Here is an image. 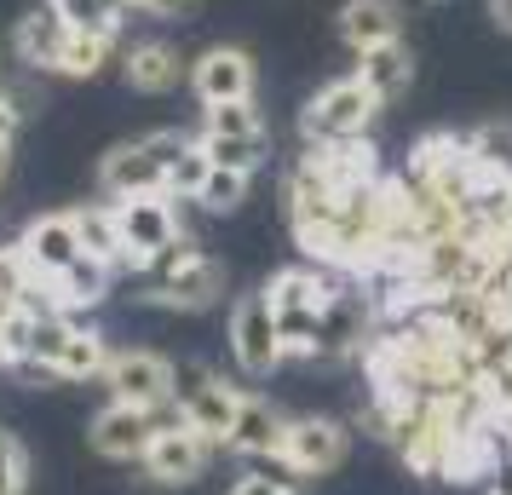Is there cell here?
Segmentation results:
<instances>
[{
	"mask_svg": "<svg viewBox=\"0 0 512 495\" xmlns=\"http://www.w3.org/2000/svg\"><path fill=\"white\" fill-rule=\"evenodd\" d=\"M190 144V133H144L133 144H116L104 167H98V190L104 202H121V196H150V190H167V173L179 162V150Z\"/></svg>",
	"mask_w": 512,
	"mask_h": 495,
	"instance_id": "obj_3",
	"label": "cell"
},
{
	"mask_svg": "<svg viewBox=\"0 0 512 495\" xmlns=\"http://www.w3.org/2000/svg\"><path fill=\"white\" fill-rule=\"evenodd\" d=\"M110 277H116L110 265H98V260H87V254H81V260H75L64 277H52V283H47L58 317H70V311H93L98 300L110 294Z\"/></svg>",
	"mask_w": 512,
	"mask_h": 495,
	"instance_id": "obj_23",
	"label": "cell"
},
{
	"mask_svg": "<svg viewBox=\"0 0 512 495\" xmlns=\"http://www.w3.org/2000/svg\"><path fill=\"white\" fill-rule=\"evenodd\" d=\"M242 398H248V392H242V386H231L219 369H208V363H179V380H173L179 421L196 426V432H202V438H213L219 449H225V438H231Z\"/></svg>",
	"mask_w": 512,
	"mask_h": 495,
	"instance_id": "obj_5",
	"label": "cell"
},
{
	"mask_svg": "<svg viewBox=\"0 0 512 495\" xmlns=\"http://www.w3.org/2000/svg\"><path fill=\"white\" fill-rule=\"evenodd\" d=\"M213 173V156L202 150V139L190 133V144L179 150V162H173V173H167V196H179V202H196V190L208 185Z\"/></svg>",
	"mask_w": 512,
	"mask_h": 495,
	"instance_id": "obj_27",
	"label": "cell"
},
{
	"mask_svg": "<svg viewBox=\"0 0 512 495\" xmlns=\"http://www.w3.org/2000/svg\"><path fill=\"white\" fill-rule=\"evenodd\" d=\"M282 455H288L305 478H328V472L346 467L351 426L334 421V415H294V421H288V438H282Z\"/></svg>",
	"mask_w": 512,
	"mask_h": 495,
	"instance_id": "obj_12",
	"label": "cell"
},
{
	"mask_svg": "<svg viewBox=\"0 0 512 495\" xmlns=\"http://www.w3.org/2000/svg\"><path fill=\"white\" fill-rule=\"evenodd\" d=\"M254 87L259 70L242 47H208L190 64V93L202 98V110L208 104H254Z\"/></svg>",
	"mask_w": 512,
	"mask_h": 495,
	"instance_id": "obj_13",
	"label": "cell"
},
{
	"mask_svg": "<svg viewBox=\"0 0 512 495\" xmlns=\"http://www.w3.org/2000/svg\"><path fill=\"white\" fill-rule=\"evenodd\" d=\"M18 254H24V265L35 271V283H52V277H64V271L81 260V236H75V219H70V213H41V219H29L24 236H18Z\"/></svg>",
	"mask_w": 512,
	"mask_h": 495,
	"instance_id": "obj_15",
	"label": "cell"
},
{
	"mask_svg": "<svg viewBox=\"0 0 512 495\" xmlns=\"http://www.w3.org/2000/svg\"><path fill=\"white\" fill-rule=\"evenodd\" d=\"M52 6L70 18V29H87V35H121V24L110 18L104 0H52Z\"/></svg>",
	"mask_w": 512,
	"mask_h": 495,
	"instance_id": "obj_29",
	"label": "cell"
},
{
	"mask_svg": "<svg viewBox=\"0 0 512 495\" xmlns=\"http://www.w3.org/2000/svg\"><path fill=\"white\" fill-rule=\"evenodd\" d=\"M110 340L98 329H81L70 317H35V334H29L24 352V375H52V380H104L110 369Z\"/></svg>",
	"mask_w": 512,
	"mask_h": 495,
	"instance_id": "obj_2",
	"label": "cell"
},
{
	"mask_svg": "<svg viewBox=\"0 0 512 495\" xmlns=\"http://www.w3.org/2000/svg\"><path fill=\"white\" fill-rule=\"evenodd\" d=\"M484 495H512V467H501L495 478H489V490Z\"/></svg>",
	"mask_w": 512,
	"mask_h": 495,
	"instance_id": "obj_34",
	"label": "cell"
},
{
	"mask_svg": "<svg viewBox=\"0 0 512 495\" xmlns=\"http://www.w3.org/2000/svg\"><path fill=\"white\" fill-rule=\"evenodd\" d=\"M0 162H6V144H0Z\"/></svg>",
	"mask_w": 512,
	"mask_h": 495,
	"instance_id": "obj_37",
	"label": "cell"
},
{
	"mask_svg": "<svg viewBox=\"0 0 512 495\" xmlns=\"http://www.w3.org/2000/svg\"><path fill=\"white\" fill-rule=\"evenodd\" d=\"M219 294H225V265L213 260L208 248H196L185 265H173L167 277H156L144 300H156L167 311H208V306H219Z\"/></svg>",
	"mask_w": 512,
	"mask_h": 495,
	"instance_id": "obj_14",
	"label": "cell"
},
{
	"mask_svg": "<svg viewBox=\"0 0 512 495\" xmlns=\"http://www.w3.org/2000/svg\"><path fill=\"white\" fill-rule=\"evenodd\" d=\"M24 478H29L24 444L12 432H0V495H24Z\"/></svg>",
	"mask_w": 512,
	"mask_h": 495,
	"instance_id": "obj_30",
	"label": "cell"
},
{
	"mask_svg": "<svg viewBox=\"0 0 512 495\" xmlns=\"http://www.w3.org/2000/svg\"><path fill=\"white\" fill-rule=\"evenodd\" d=\"M70 18L52 6V0H41V6H29L24 18H18V29H12V52L24 58L29 70H52L58 75V58H64V47H70Z\"/></svg>",
	"mask_w": 512,
	"mask_h": 495,
	"instance_id": "obj_18",
	"label": "cell"
},
{
	"mask_svg": "<svg viewBox=\"0 0 512 495\" xmlns=\"http://www.w3.org/2000/svg\"><path fill=\"white\" fill-rule=\"evenodd\" d=\"M248 190H254V173H242V167H213L208 185L196 190V208L208 213H236L248 202Z\"/></svg>",
	"mask_w": 512,
	"mask_h": 495,
	"instance_id": "obj_26",
	"label": "cell"
},
{
	"mask_svg": "<svg viewBox=\"0 0 512 495\" xmlns=\"http://www.w3.org/2000/svg\"><path fill=\"white\" fill-rule=\"evenodd\" d=\"M202 0H139V12H150V18H190Z\"/></svg>",
	"mask_w": 512,
	"mask_h": 495,
	"instance_id": "obj_31",
	"label": "cell"
},
{
	"mask_svg": "<svg viewBox=\"0 0 512 495\" xmlns=\"http://www.w3.org/2000/svg\"><path fill=\"white\" fill-rule=\"evenodd\" d=\"M340 288V271L328 265H288L265 283V306L277 317V334L288 346V363H311L317 352V329H323V311Z\"/></svg>",
	"mask_w": 512,
	"mask_h": 495,
	"instance_id": "obj_1",
	"label": "cell"
},
{
	"mask_svg": "<svg viewBox=\"0 0 512 495\" xmlns=\"http://www.w3.org/2000/svg\"><path fill=\"white\" fill-rule=\"evenodd\" d=\"M432 6H438V0H432Z\"/></svg>",
	"mask_w": 512,
	"mask_h": 495,
	"instance_id": "obj_38",
	"label": "cell"
},
{
	"mask_svg": "<svg viewBox=\"0 0 512 495\" xmlns=\"http://www.w3.org/2000/svg\"><path fill=\"white\" fill-rule=\"evenodd\" d=\"M116 58V35H87V29H75L64 58H58V75H70V81H93L104 64Z\"/></svg>",
	"mask_w": 512,
	"mask_h": 495,
	"instance_id": "obj_24",
	"label": "cell"
},
{
	"mask_svg": "<svg viewBox=\"0 0 512 495\" xmlns=\"http://www.w3.org/2000/svg\"><path fill=\"white\" fill-rule=\"evenodd\" d=\"M213 455H219L213 438H202V432L185 426V421H173V426H162V432L150 438V449H144L139 467H144L150 484H162V490H185V484H196V478L213 467Z\"/></svg>",
	"mask_w": 512,
	"mask_h": 495,
	"instance_id": "obj_10",
	"label": "cell"
},
{
	"mask_svg": "<svg viewBox=\"0 0 512 495\" xmlns=\"http://www.w3.org/2000/svg\"><path fill=\"white\" fill-rule=\"evenodd\" d=\"M196 139H265V121L254 104H208Z\"/></svg>",
	"mask_w": 512,
	"mask_h": 495,
	"instance_id": "obj_25",
	"label": "cell"
},
{
	"mask_svg": "<svg viewBox=\"0 0 512 495\" xmlns=\"http://www.w3.org/2000/svg\"><path fill=\"white\" fill-rule=\"evenodd\" d=\"M466 144H472L484 173H512V121H484L466 133Z\"/></svg>",
	"mask_w": 512,
	"mask_h": 495,
	"instance_id": "obj_28",
	"label": "cell"
},
{
	"mask_svg": "<svg viewBox=\"0 0 512 495\" xmlns=\"http://www.w3.org/2000/svg\"><path fill=\"white\" fill-rule=\"evenodd\" d=\"M351 75H357L380 104H397V98L409 93V81H415V64H409V47L392 41V47L357 52V70H351Z\"/></svg>",
	"mask_w": 512,
	"mask_h": 495,
	"instance_id": "obj_22",
	"label": "cell"
},
{
	"mask_svg": "<svg viewBox=\"0 0 512 495\" xmlns=\"http://www.w3.org/2000/svg\"><path fill=\"white\" fill-rule=\"evenodd\" d=\"M334 29H340V41L351 47V58L357 52H374V47H392V41H403V6L397 0H346Z\"/></svg>",
	"mask_w": 512,
	"mask_h": 495,
	"instance_id": "obj_19",
	"label": "cell"
},
{
	"mask_svg": "<svg viewBox=\"0 0 512 495\" xmlns=\"http://www.w3.org/2000/svg\"><path fill=\"white\" fill-rule=\"evenodd\" d=\"M173 380H179V363H167L162 352H144V346H127V352L110 357L104 369V386L116 403H139V409H167L173 403Z\"/></svg>",
	"mask_w": 512,
	"mask_h": 495,
	"instance_id": "obj_11",
	"label": "cell"
},
{
	"mask_svg": "<svg viewBox=\"0 0 512 495\" xmlns=\"http://www.w3.org/2000/svg\"><path fill=\"white\" fill-rule=\"evenodd\" d=\"M110 208H116V225H121V242H127L133 271H144V260H156L167 242H179V236H185L179 196H167V190H150V196H121V202H110Z\"/></svg>",
	"mask_w": 512,
	"mask_h": 495,
	"instance_id": "obj_7",
	"label": "cell"
},
{
	"mask_svg": "<svg viewBox=\"0 0 512 495\" xmlns=\"http://www.w3.org/2000/svg\"><path fill=\"white\" fill-rule=\"evenodd\" d=\"M121 75H127V87H133V93L162 98V93H173L179 81H190V64L167 47V41H139V47L121 52Z\"/></svg>",
	"mask_w": 512,
	"mask_h": 495,
	"instance_id": "obj_20",
	"label": "cell"
},
{
	"mask_svg": "<svg viewBox=\"0 0 512 495\" xmlns=\"http://www.w3.org/2000/svg\"><path fill=\"white\" fill-rule=\"evenodd\" d=\"M18 116H24V110H18V98L0 87V144H12V133H18Z\"/></svg>",
	"mask_w": 512,
	"mask_h": 495,
	"instance_id": "obj_33",
	"label": "cell"
},
{
	"mask_svg": "<svg viewBox=\"0 0 512 495\" xmlns=\"http://www.w3.org/2000/svg\"><path fill=\"white\" fill-rule=\"evenodd\" d=\"M461 231L472 242H484V248L512 242V173H484L472 185V196L461 208Z\"/></svg>",
	"mask_w": 512,
	"mask_h": 495,
	"instance_id": "obj_17",
	"label": "cell"
},
{
	"mask_svg": "<svg viewBox=\"0 0 512 495\" xmlns=\"http://www.w3.org/2000/svg\"><path fill=\"white\" fill-rule=\"evenodd\" d=\"M489 18L501 29H512V0H489Z\"/></svg>",
	"mask_w": 512,
	"mask_h": 495,
	"instance_id": "obj_35",
	"label": "cell"
},
{
	"mask_svg": "<svg viewBox=\"0 0 512 495\" xmlns=\"http://www.w3.org/2000/svg\"><path fill=\"white\" fill-rule=\"evenodd\" d=\"M231 495H294V490H282V484H271V478H259V472H242L231 484Z\"/></svg>",
	"mask_w": 512,
	"mask_h": 495,
	"instance_id": "obj_32",
	"label": "cell"
},
{
	"mask_svg": "<svg viewBox=\"0 0 512 495\" xmlns=\"http://www.w3.org/2000/svg\"><path fill=\"white\" fill-rule=\"evenodd\" d=\"M380 110H386V104H380L357 75H340V81H328L323 93L300 110V139L305 144H357V139L374 133Z\"/></svg>",
	"mask_w": 512,
	"mask_h": 495,
	"instance_id": "obj_4",
	"label": "cell"
},
{
	"mask_svg": "<svg viewBox=\"0 0 512 495\" xmlns=\"http://www.w3.org/2000/svg\"><path fill=\"white\" fill-rule=\"evenodd\" d=\"M0 369H12V346H6V334H0Z\"/></svg>",
	"mask_w": 512,
	"mask_h": 495,
	"instance_id": "obj_36",
	"label": "cell"
},
{
	"mask_svg": "<svg viewBox=\"0 0 512 495\" xmlns=\"http://www.w3.org/2000/svg\"><path fill=\"white\" fill-rule=\"evenodd\" d=\"M179 421V403H167V409H139V403H104L93 415V449L104 455V461H144V449H150V438L162 432V426Z\"/></svg>",
	"mask_w": 512,
	"mask_h": 495,
	"instance_id": "obj_9",
	"label": "cell"
},
{
	"mask_svg": "<svg viewBox=\"0 0 512 495\" xmlns=\"http://www.w3.org/2000/svg\"><path fill=\"white\" fill-rule=\"evenodd\" d=\"M225 340H231L236 369H242L248 380L277 375L282 363H288V346H282V334H277V317H271V306H265V288H259V294H242V300L231 306V329H225Z\"/></svg>",
	"mask_w": 512,
	"mask_h": 495,
	"instance_id": "obj_8",
	"label": "cell"
},
{
	"mask_svg": "<svg viewBox=\"0 0 512 495\" xmlns=\"http://www.w3.org/2000/svg\"><path fill=\"white\" fill-rule=\"evenodd\" d=\"M75 219V236H81V254L110 271H133L127 260V242H121V225H116V208L110 202H87V208H70Z\"/></svg>",
	"mask_w": 512,
	"mask_h": 495,
	"instance_id": "obj_21",
	"label": "cell"
},
{
	"mask_svg": "<svg viewBox=\"0 0 512 495\" xmlns=\"http://www.w3.org/2000/svg\"><path fill=\"white\" fill-rule=\"evenodd\" d=\"M403 173H409L415 185H426L432 196L455 202V208H466L472 185L484 179V167H478V156H472L466 133H426V139L409 150V167H403Z\"/></svg>",
	"mask_w": 512,
	"mask_h": 495,
	"instance_id": "obj_6",
	"label": "cell"
},
{
	"mask_svg": "<svg viewBox=\"0 0 512 495\" xmlns=\"http://www.w3.org/2000/svg\"><path fill=\"white\" fill-rule=\"evenodd\" d=\"M288 421H294V415H282L271 398L248 392V398H242V409H236V426H231V438H225V449H231L242 467H248V461H259V455H282Z\"/></svg>",
	"mask_w": 512,
	"mask_h": 495,
	"instance_id": "obj_16",
	"label": "cell"
}]
</instances>
